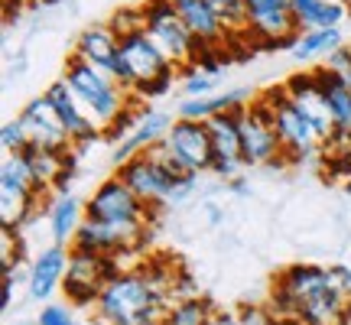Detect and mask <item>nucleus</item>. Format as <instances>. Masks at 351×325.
<instances>
[{
    "label": "nucleus",
    "mask_w": 351,
    "mask_h": 325,
    "mask_svg": "<svg viewBox=\"0 0 351 325\" xmlns=\"http://www.w3.org/2000/svg\"><path fill=\"white\" fill-rule=\"evenodd\" d=\"M169 302L150 287V280L134 270H121L111 283L104 287L95 315L104 325H160Z\"/></svg>",
    "instance_id": "2"
},
{
    "label": "nucleus",
    "mask_w": 351,
    "mask_h": 325,
    "mask_svg": "<svg viewBox=\"0 0 351 325\" xmlns=\"http://www.w3.org/2000/svg\"><path fill=\"white\" fill-rule=\"evenodd\" d=\"M117 52H121L117 33H114L108 23H95V26H85V29L78 33L72 56L82 59V62H88V65H95V69L111 72L114 62H117Z\"/></svg>",
    "instance_id": "21"
},
{
    "label": "nucleus",
    "mask_w": 351,
    "mask_h": 325,
    "mask_svg": "<svg viewBox=\"0 0 351 325\" xmlns=\"http://www.w3.org/2000/svg\"><path fill=\"white\" fill-rule=\"evenodd\" d=\"M339 46H345L341 29H309V33H300L296 46H293V59H296V62H313L319 56L328 59Z\"/></svg>",
    "instance_id": "25"
},
{
    "label": "nucleus",
    "mask_w": 351,
    "mask_h": 325,
    "mask_svg": "<svg viewBox=\"0 0 351 325\" xmlns=\"http://www.w3.org/2000/svg\"><path fill=\"white\" fill-rule=\"evenodd\" d=\"M43 95L49 98V104L56 108V114L62 117V124H65V130H69V137H72L75 153L85 150V147H91V143H98V140H104V130H101V127L85 114L82 101L75 98V91L69 88L65 78H56Z\"/></svg>",
    "instance_id": "13"
},
{
    "label": "nucleus",
    "mask_w": 351,
    "mask_h": 325,
    "mask_svg": "<svg viewBox=\"0 0 351 325\" xmlns=\"http://www.w3.org/2000/svg\"><path fill=\"white\" fill-rule=\"evenodd\" d=\"M16 117L23 121L33 147H39V150H59V153L75 150V147H72V137H69V130H65V124H62V117L56 114V108L49 104L46 95L26 101Z\"/></svg>",
    "instance_id": "12"
},
{
    "label": "nucleus",
    "mask_w": 351,
    "mask_h": 325,
    "mask_svg": "<svg viewBox=\"0 0 351 325\" xmlns=\"http://www.w3.org/2000/svg\"><path fill=\"white\" fill-rule=\"evenodd\" d=\"M287 88V95L296 101V108H300L309 121L315 124V130L322 134V137H332L335 134V124H332V114H328V104H326V95H322V88L315 82V72H300V75H289L283 82Z\"/></svg>",
    "instance_id": "19"
},
{
    "label": "nucleus",
    "mask_w": 351,
    "mask_h": 325,
    "mask_svg": "<svg viewBox=\"0 0 351 325\" xmlns=\"http://www.w3.org/2000/svg\"><path fill=\"white\" fill-rule=\"evenodd\" d=\"M241 153L244 166H287L274 127V111L261 95H254V101L241 111Z\"/></svg>",
    "instance_id": "8"
},
{
    "label": "nucleus",
    "mask_w": 351,
    "mask_h": 325,
    "mask_svg": "<svg viewBox=\"0 0 351 325\" xmlns=\"http://www.w3.org/2000/svg\"><path fill=\"white\" fill-rule=\"evenodd\" d=\"M293 16L300 33L309 29H341V23H348V10L339 0H289Z\"/></svg>",
    "instance_id": "23"
},
{
    "label": "nucleus",
    "mask_w": 351,
    "mask_h": 325,
    "mask_svg": "<svg viewBox=\"0 0 351 325\" xmlns=\"http://www.w3.org/2000/svg\"><path fill=\"white\" fill-rule=\"evenodd\" d=\"M163 150L179 173H186V176L212 173L215 147H212V134H208L205 121L176 117V124L169 127V134L163 140Z\"/></svg>",
    "instance_id": "10"
},
{
    "label": "nucleus",
    "mask_w": 351,
    "mask_h": 325,
    "mask_svg": "<svg viewBox=\"0 0 351 325\" xmlns=\"http://www.w3.org/2000/svg\"><path fill=\"white\" fill-rule=\"evenodd\" d=\"M208 3L225 16V23L231 26V33H244V29H247V10H244V0H208Z\"/></svg>",
    "instance_id": "30"
},
{
    "label": "nucleus",
    "mask_w": 351,
    "mask_h": 325,
    "mask_svg": "<svg viewBox=\"0 0 351 325\" xmlns=\"http://www.w3.org/2000/svg\"><path fill=\"white\" fill-rule=\"evenodd\" d=\"M46 215H49L52 244L72 248L78 228L85 221V202L78 199V195H52L49 205H46Z\"/></svg>",
    "instance_id": "22"
},
{
    "label": "nucleus",
    "mask_w": 351,
    "mask_h": 325,
    "mask_svg": "<svg viewBox=\"0 0 351 325\" xmlns=\"http://www.w3.org/2000/svg\"><path fill=\"white\" fill-rule=\"evenodd\" d=\"M36 325H75L72 306L69 302H43V309L36 313Z\"/></svg>",
    "instance_id": "32"
},
{
    "label": "nucleus",
    "mask_w": 351,
    "mask_h": 325,
    "mask_svg": "<svg viewBox=\"0 0 351 325\" xmlns=\"http://www.w3.org/2000/svg\"><path fill=\"white\" fill-rule=\"evenodd\" d=\"M244 111V108H241ZM241 111H228L218 114L208 124V134H212V147H215V162L212 173L218 179H238L241 169H244V153H241Z\"/></svg>",
    "instance_id": "14"
},
{
    "label": "nucleus",
    "mask_w": 351,
    "mask_h": 325,
    "mask_svg": "<svg viewBox=\"0 0 351 325\" xmlns=\"http://www.w3.org/2000/svg\"><path fill=\"white\" fill-rule=\"evenodd\" d=\"M332 276H335V287H339L345 296H351V267L335 263V267H332Z\"/></svg>",
    "instance_id": "36"
},
{
    "label": "nucleus",
    "mask_w": 351,
    "mask_h": 325,
    "mask_svg": "<svg viewBox=\"0 0 351 325\" xmlns=\"http://www.w3.org/2000/svg\"><path fill=\"white\" fill-rule=\"evenodd\" d=\"M205 325H241L238 309H221V306H215L212 315H208V322H205Z\"/></svg>",
    "instance_id": "35"
},
{
    "label": "nucleus",
    "mask_w": 351,
    "mask_h": 325,
    "mask_svg": "<svg viewBox=\"0 0 351 325\" xmlns=\"http://www.w3.org/2000/svg\"><path fill=\"white\" fill-rule=\"evenodd\" d=\"M205 212H208V221H212V225H218V218H221V212L215 208V202H205Z\"/></svg>",
    "instance_id": "39"
},
{
    "label": "nucleus",
    "mask_w": 351,
    "mask_h": 325,
    "mask_svg": "<svg viewBox=\"0 0 351 325\" xmlns=\"http://www.w3.org/2000/svg\"><path fill=\"white\" fill-rule=\"evenodd\" d=\"M328 69V72H335V75L348 78L351 75V46H339V49L328 56L326 62H322Z\"/></svg>",
    "instance_id": "34"
},
{
    "label": "nucleus",
    "mask_w": 351,
    "mask_h": 325,
    "mask_svg": "<svg viewBox=\"0 0 351 325\" xmlns=\"http://www.w3.org/2000/svg\"><path fill=\"white\" fill-rule=\"evenodd\" d=\"M39 202H43V192L0 186V225H3V231L20 234V228L29 225L33 215L39 212Z\"/></svg>",
    "instance_id": "24"
},
{
    "label": "nucleus",
    "mask_w": 351,
    "mask_h": 325,
    "mask_svg": "<svg viewBox=\"0 0 351 325\" xmlns=\"http://www.w3.org/2000/svg\"><path fill=\"white\" fill-rule=\"evenodd\" d=\"M212 302L205 296H189V300H176L169 309H166L163 322L160 325H205L208 315H212Z\"/></svg>",
    "instance_id": "26"
},
{
    "label": "nucleus",
    "mask_w": 351,
    "mask_h": 325,
    "mask_svg": "<svg viewBox=\"0 0 351 325\" xmlns=\"http://www.w3.org/2000/svg\"><path fill=\"white\" fill-rule=\"evenodd\" d=\"M173 124H176V117H173L169 111H163V108H147V104H143V111H140V121H137V127L130 130V137L121 140V143L114 147V153H111L114 169H117L121 162H127L130 156H137V153H147V150H153L156 143H163Z\"/></svg>",
    "instance_id": "17"
},
{
    "label": "nucleus",
    "mask_w": 351,
    "mask_h": 325,
    "mask_svg": "<svg viewBox=\"0 0 351 325\" xmlns=\"http://www.w3.org/2000/svg\"><path fill=\"white\" fill-rule=\"evenodd\" d=\"M108 26H111L114 33H117V39L124 36H134V33H143L147 29V20H143V7H121V10L111 13V20H108Z\"/></svg>",
    "instance_id": "28"
},
{
    "label": "nucleus",
    "mask_w": 351,
    "mask_h": 325,
    "mask_svg": "<svg viewBox=\"0 0 351 325\" xmlns=\"http://www.w3.org/2000/svg\"><path fill=\"white\" fill-rule=\"evenodd\" d=\"M228 186H231V192H238V195H251V186H247V182H244V179H231V182H228Z\"/></svg>",
    "instance_id": "38"
},
{
    "label": "nucleus",
    "mask_w": 351,
    "mask_h": 325,
    "mask_svg": "<svg viewBox=\"0 0 351 325\" xmlns=\"http://www.w3.org/2000/svg\"><path fill=\"white\" fill-rule=\"evenodd\" d=\"M274 287L283 289L289 300L296 302V313H300V302L335 287V276H332V267H322V263H287L274 276Z\"/></svg>",
    "instance_id": "18"
},
{
    "label": "nucleus",
    "mask_w": 351,
    "mask_h": 325,
    "mask_svg": "<svg viewBox=\"0 0 351 325\" xmlns=\"http://www.w3.org/2000/svg\"><path fill=\"white\" fill-rule=\"evenodd\" d=\"M69 257H72V248H62V244H49V248L39 250L36 257H33V263H29V274H26V293H29V300L49 302L62 289Z\"/></svg>",
    "instance_id": "15"
},
{
    "label": "nucleus",
    "mask_w": 351,
    "mask_h": 325,
    "mask_svg": "<svg viewBox=\"0 0 351 325\" xmlns=\"http://www.w3.org/2000/svg\"><path fill=\"white\" fill-rule=\"evenodd\" d=\"M348 23H351V10H348Z\"/></svg>",
    "instance_id": "44"
},
{
    "label": "nucleus",
    "mask_w": 351,
    "mask_h": 325,
    "mask_svg": "<svg viewBox=\"0 0 351 325\" xmlns=\"http://www.w3.org/2000/svg\"><path fill=\"white\" fill-rule=\"evenodd\" d=\"M39 3H59V0H39Z\"/></svg>",
    "instance_id": "41"
},
{
    "label": "nucleus",
    "mask_w": 351,
    "mask_h": 325,
    "mask_svg": "<svg viewBox=\"0 0 351 325\" xmlns=\"http://www.w3.org/2000/svg\"><path fill=\"white\" fill-rule=\"evenodd\" d=\"M62 78L69 82V88L75 91V98L82 101L85 114L101 127V130H108V127L134 104V95H130L127 88L117 85L111 72L95 69V65L82 62L75 56H69Z\"/></svg>",
    "instance_id": "3"
},
{
    "label": "nucleus",
    "mask_w": 351,
    "mask_h": 325,
    "mask_svg": "<svg viewBox=\"0 0 351 325\" xmlns=\"http://www.w3.org/2000/svg\"><path fill=\"white\" fill-rule=\"evenodd\" d=\"M247 10V39L261 49H293L300 26L289 0H244Z\"/></svg>",
    "instance_id": "7"
},
{
    "label": "nucleus",
    "mask_w": 351,
    "mask_h": 325,
    "mask_svg": "<svg viewBox=\"0 0 351 325\" xmlns=\"http://www.w3.org/2000/svg\"><path fill=\"white\" fill-rule=\"evenodd\" d=\"M182 95H186V98L215 95V75H205L199 69H186V72H182Z\"/></svg>",
    "instance_id": "31"
},
{
    "label": "nucleus",
    "mask_w": 351,
    "mask_h": 325,
    "mask_svg": "<svg viewBox=\"0 0 351 325\" xmlns=\"http://www.w3.org/2000/svg\"><path fill=\"white\" fill-rule=\"evenodd\" d=\"M0 147H3V153H26L33 147L20 117H13V121H7V124L0 127Z\"/></svg>",
    "instance_id": "29"
},
{
    "label": "nucleus",
    "mask_w": 351,
    "mask_h": 325,
    "mask_svg": "<svg viewBox=\"0 0 351 325\" xmlns=\"http://www.w3.org/2000/svg\"><path fill=\"white\" fill-rule=\"evenodd\" d=\"M339 3H345V7H351V0H339Z\"/></svg>",
    "instance_id": "42"
},
{
    "label": "nucleus",
    "mask_w": 351,
    "mask_h": 325,
    "mask_svg": "<svg viewBox=\"0 0 351 325\" xmlns=\"http://www.w3.org/2000/svg\"><path fill=\"white\" fill-rule=\"evenodd\" d=\"M176 13L182 16V23L189 26V33L195 36L199 46H212V49H228L231 43V26L225 23V16L215 10L208 0H173Z\"/></svg>",
    "instance_id": "16"
},
{
    "label": "nucleus",
    "mask_w": 351,
    "mask_h": 325,
    "mask_svg": "<svg viewBox=\"0 0 351 325\" xmlns=\"http://www.w3.org/2000/svg\"><path fill=\"white\" fill-rule=\"evenodd\" d=\"M238 319H241V325H280V319L267 306H257V302H241Z\"/></svg>",
    "instance_id": "33"
},
{
    "label": "nucleus",
    "mask_w": 351,
    "mask_h": 325,
    "mask_svg": "<svg viewBox=\"0 0 351 325\" xmlns=\"http://www.w3.org/2000/svg\"><path fill=\"white\" fill-rule=\"evenodd\" d=\"M29 0H3V16L7 20H13V16H20V10H23Z\"/></svg>",
    "instance_id": "37"
},
{
    "label": "nucleus",
    "mask_w": 351,
    "mask_h": 325,
    "mask_svg": "<svg viewBox=\"0 0 351 325\" xmlns=\"http://www.w3.org/2000/svg\"><path fill=\"white\" fill-rule=\"evenodd\" d=\"M114 176H117L143 205H150L153 212L186 202L189 195L195 192V186H199V176L179 173L173 162H169L163 143H156L153 150L137 153V156H130L127 162H121V166L114 169Z\"/></svg>",
    "instance_id": "1"
},
{
    "label": "nucleus",
    "mask_w": 351,
    "mask_h": 325,
    "mask_svg": "<svg viewBox=\"0 0 351 325\" xmlns=\"http://www.w3.org/2000/svg\"><path fill=\"white\" fill-rule=\"evenodd\" d=\"M121 270H124V267H121L117 257H104V254H91V250L72 248L69 270H65V280H62V296L69 300L72 309L98 306L104 287H108Z\"/></svg>",
    "instance_id": "5"
},
{
    "label": "nucleus",
    "mask_w": 351,
    "mask_h": 325,
    "mask_svg": "<svg viewBox=\"0 0 351 325\" xmlns=\"http://www.w3.org/2000/svg\"><path fill=\"white\" fill-rule=\"evenodd\" d=\"M254 101L251 88H228V91H215L205 98H182L176 108V117H186V121H212L218 114L228 111H241Z\"/></svg>",
    "instance_id": "20"
},
{
    "label": "nucleus",
    "mask_w": 351,
    "mask_h": 325,
    "mask_svg": "<svg viewBox=\"0 0 351 325\" xmlns=\"http://www.w3.org/2000/svg\"><path fill=\"white\" fill-rule=\"evenodd\" d=\"M150 238V228H134V225H108V221H95L85 218L75 234V250H91V254H104V257H117L121 254H137Z\"/></svg>",
    "instance_id": "11"
},
{
    "label": "nucleus",
    "mask_w": 351,
    "mask_h": 325,
    "mask_svg": "<svg viewBox=\"0 0 351 325\" xmlns=\"http://www.w3.org/2000/svg\"><path fill=\"white\" fill-rule=\"evenodd\" d=\"M345 82H348V85H351V75H348V78H345Z\"/></svg>",
    "instance_id": "43"
},
{
    "label": "nucleus",
    "mask_w": 351,
    "mask_h": 325,
    "mask_svg": "<svg viewBox=\"0 0 351 325\" xmlns=\"http://www.w3.org/2000/svg\"><path fill=\"white\" fill-rule=\"evenodd\" d=\"M0 186L10 189H33V192H43L33 179V169H29V160L26 153H7L3 162H0ZM46 195V192H43Z\"/></svg>",
    "instance_id": "27"
},
{
    "label": "nucleus",
    "mask_w": 351,
    "mask_h": 325,
    "mask_svg": "<svg viewBox=\"0 0 351 325\" xmlns=\"http://www.w3.org/2000/svg\"><path fill=\"white\" fill-rule=\"evenodd\" d=\"M143 20H147V33L150 39L160 46V49L169 56V62L186 72L195 62V52H199V43L189 33V26L182 23V16L176 13L173 0H143Z\"/></svg>",
    "instance_id": "6"
},
{
    "label": "nucleus",
    "mask_w": 351,
    "mask_h": 325,
    "mask_svg": "<svg viewBox=\"0 0 351 325\" xmlns=\"http://www.w3.org/2000/svg\"><path fill=\"white\" fill-rule=\"evenodd\" d=\"M153 208L130 192V189L111 176L101 179L98 189L91 192V199L85 202V218L95 221H108V225H134V228H150L153 225Z\"/></svg>",
    "instance_id": "9"
},
{
    "label": "nucleus",
    "mask_w": 351,
    "mask_h": 325,
    "mask_svg": "<svg viewBox=\"0 0 351 325\" xmlns=\"http://www.w3.org/2000/svg\"><path fill=\"white\" fill-rule=\"evenodd\" d=\"M261 98L267 101L270 111H274V127H276V137H280V147H283L287 166H296V162L322 153L326 137H322V134L315 130L313 121L296 108V101L287 95V88L274 85V88H267V91H261Z\"/></svg>",
    "instance_id": "4"
},
{
    "label": "nucleus",
    "mask_w": 351,
    "mask_h": 325,
    "mask_svg": "<svg viewBox=\"0 0 351 325\" xmlns=\"http://www.w3.org/2000/svg\"><path fill=\"white\" fill-rule=\"evenodd\" d=\"M345 322L351 325V296H348V309H345Z\"/></svg>",
    "instance_id": "40"
}]
</instances>
